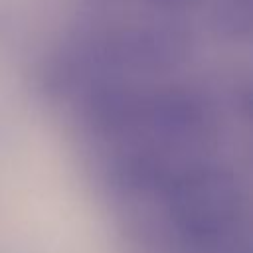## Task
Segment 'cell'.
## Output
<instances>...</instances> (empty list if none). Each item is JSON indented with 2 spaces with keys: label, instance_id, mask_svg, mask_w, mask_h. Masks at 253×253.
<instances>
[{
  "label": "cell",
  "instance_id": "obj_1",
  "mask_svg": "<svg viewBox=\"0 0 253 253\" xmlns=\"http://www.w3.org/2000/svg\"><path fill=\"white\" fill-rule=\"evenodd\" d=\"M168 208L180 235L206 253H249L237 235L241 194L231 174L215 166H194L172 176Z\"/></svg>",
  "mask_w": 253,
  "mask_h": 253
},
{
  "label": "cell",
  "instance_id": "obj_4",
  "mask_svg": "<svg viewBox=\"0 0 253 253\" xmlns=\"http://www.w3.org/2000/svg\"><path fill=\"white\" fill-rule=\"evenodd\" d=\"M142 97L117 81H99L85 101L91 126L103 134H125L138 128Z\"/></svg>",
  "mask_w": 253,
  "mask_h": 253
},
{
  "label": "cell",
  "instance_id": "obj_5",
  "mask_svg": "<svg viewBox=\"0 0 253 253\" xmlns=\"http://www.w3.org/2000/svg\"><path fill=\"white\" fill-rule=\"evenodd\" d=\"M172 176L174 174L168 172V166L154 150H134L117 164V178L128 190H166Z\"/></svg>",
  "mask_w": 253,
  "mask_h": 253
},
{
  "label": "cell",
  "instance_id": "obj_6",
  "mask_svg": "<svg viewBox=\"0 0 253 253\" xmlns=\"http://www.w3.org/2000/svg\"><path fill=\"white\" fill-rule=\"evenodd\" d=\"M215 18L219 30L239 36L251 28V0H219Z\"/></svg>",
  "mask_w": 253,
  "mask_h": 253
},
{
  "label": "cell",
  "instance_id": "obj_3",
  "mask_svg": "<svg viewBox=\"0 0 253 253\" xmlns=\"http://www.w3.org/2000/svg\"><path fill=\"white\" fill-rule=\"evenodd\" d=\"M210 125L206 103L184 89H166L142 97L138 130L150 132L160 142L186 144L200 138Z\"/></svg>",
  "mask_w": 253,
  "mask_h": 253
},
{
  "label": "cell",
  "instance_id": "obj_2",
  "mask_svg": "<svg viewBox=\"0 0 253 253\" xmlns=\"http://www.w3.org/2000/svg\"><path fill=\"white\" fill-rule=\"evenodd\" d=\"M186 47V38L174 26L132 24L89 42L83 49L93 71L156 73L178 65Z\"/></svg>",
  "mask_w": 253,
  "mask_h": 253
},
{
  "label": "cell",
  "instance_id": "obj_7",
  "mask_svg": "<svg viewBox=\"0 0 253 253\" xmlns=\"http://www.w3.org/2000/svg\"><path fill=\"white\" fill-rule=\"evenodd\" d=\"M144 2L154 8H160V10H182V8L196 6L202 0H144Z\"/></svg>",
  "mask_w": 253,
  "mask_h": 253
}]
</instances>
